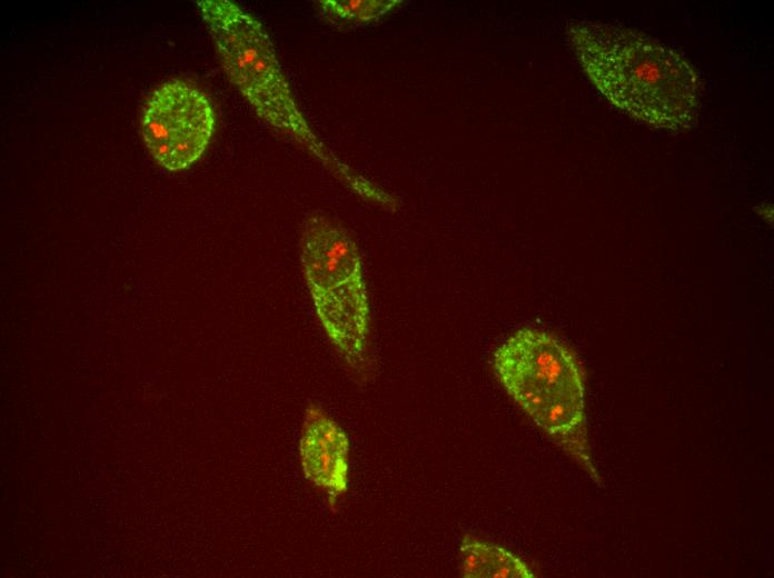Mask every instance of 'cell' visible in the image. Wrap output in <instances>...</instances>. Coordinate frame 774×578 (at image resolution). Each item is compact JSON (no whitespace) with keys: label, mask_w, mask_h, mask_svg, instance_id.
Listing matches in <instances>:
<instances>
[{"label":"cell","mask_w":774,"mask_h":578,"mask_svg":"<svg viewBox=\"0 0 774 578\" xmlns=\"http://www.w3.org/2000/svg\"><path fill=\"white\" fill-rule=\"evenodd\" d=\"M321 9L338 20L365 23L377 20L399 6L398 0H322Z\"/></svg>","instance_id":"cell-8"},{"label":"cell","mask_w":774,"mask_h":578,"mask_svg":"<svg viewBox=\"0 0 774 578\" xmlns=\"http://www.w3.org/2000/svg\"><path fill=\"white\" fill-rule=\"evenodd\" d=\"M566 33L583 71L615 108L672 132L695 123L701 79L689 61L669 46L608 22L572 21Z\"/></svg>","instance_id":"cell-1"},{"label":"cell","mask_w":774,"mask_h":578,"mask_svg":"<svg viewBox=\"0 0 774 578\" xmlns=\"http://www.w3.org/2000/svg\"><path fill=\"white\" fill-rule=\"evenodd\" d=\"M300 261L324 331L353 371L366 372L370 309L357 245L329 218L315 215L304 225Z\"/></svg>","instance_id":"cell-4"},{"label":"cell","mask_w":774,"mask_h":578,"mask_svg":"<svg viewBox=\"0 0 774 578\" xmlns=\"http://www.w3.org/2000/svg\"><path fill=\"white\" fill-rule=\"evenodd\" d=\"M215 111L208 97L182 80L160 84L141 112L143 142L163 169L180 171L205 152L215 131Z\"/></svg>","instance_id":"cell-5"},{"label":"cell","mask_w":774,"mask_h":578,"mask_svg":"<svg viewBox=\"0 0 774 578\" xmlns=\"http://www.w3.org/2000/svg\"><path fill=\"white\" fill-rule=\"evenodd\" d=\"M196 4L229 81L257 114L292 136L324 163L346 175L343 163L328 152L298 109L261 23L229 0H199Z\"/></svg>","instance_id":"cell-3"},{"label":"cell","mask_w":774,"mask_h":578,"mask_svg":"<svg viewBox=\"0 0 774 578\" xmlns=\"http://www.w3.org/2000/svg\"><path fill=\"white\" fill-rule=\"evenodd\" d=\"M298 449L306 479L327 496L334 509L348 488L349 440L318 403L310 402L305 411Z\"/></svg>","instance_id":"cell-6"},{"label":"cell","mask_w":774,"mask_h":578,"mask_svg":"<svg viewBox=\"0 0 774 578\" xmlns=\"http://www.w3.org/2000/svg\"><path fill=\"white\" fill-rule=\"evenodd\" d=\"M460 576L465 578H533L529 567L506 548L472 536L459 547Z\"/></svg>","instance_id":"cell-7"},{"label":"cell","mask_w":774,"mask_h":578,"mask_svg":"<svg viewBox=\"0 0 774 578\" xmlns=\"http://www.w3.org/2000/svg\"><path fill=\"white\" fill-rule=\"evenodd\" d=\"M493 371L506 392L596 484L585 415L584 372L554 335L523 327L494 351Z\"/></svg>","instance_id":"cell-2"}]
</instances>
